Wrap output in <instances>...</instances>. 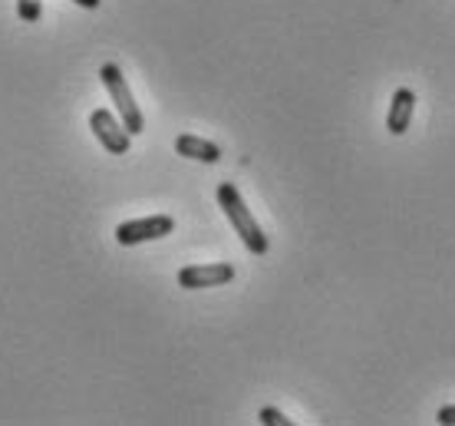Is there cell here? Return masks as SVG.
Listing matches in <instances>:
<instances>
[{
  "mask_svg": "<svg viewBox=\"0 0 455 426\" xmlns=\"http://www.w3.org/2000/svg\"><path fill=\"white\" fill-rule=\"evenodd\" d=\"M90 129H92V136L103 142V149H109L113 156H125L129 152V129L116 119L109 109H92L90 113Z\"/></svg>",
  "mask_w": 455,
  "mask_h": 426,
  "instance_id": "cell-4",
  "label": "cell"
},
{
  "mask_svg": "<svg viewBox=\"0 0 455 426\" xmlns=\"http://www.w3.org/2000/svg\"><path fill=\"white\" fill-rule=\"evenodd\" d=\"M261 423H267V426H291V420H287L281 410H274V406H264V410H261Z\"/></svg>",
  "mask_w": 455,
  "mask_h": 426,
  "instance_id": "cell-9",
  "label": "cell"
},
{
  "mask_svg": "<svg viewBox=\"0 0 455 426\" xmlns=\"http://www.w3.org/2000/svg\"><path fill=\"white\" fill-rule=\"evenodd\" d=\"M228 281H235V265L215 261V265H188L179 271V285L185 291H202V288H221Z\"/></svg>",
  "mask_w": 455,
  "mask_h": 426,
  "instance_id": "cell-5",
  "label": "cell"
},
{
  "mask_svg": "<svg viewBox=\"0 0 455 426\" xmlns=\"http://www.w3.org/2000/svg\"><path fill=\"white\" fill-rule=\"evenodd\" d=\"M435 420H439L443 426H452L455 423V406H443V410L435 414Z\"/></svg>",
  "mask_w": 455,
  "mask_h": 426,
  "instance_id": "cell-10",
  "label": "cell"
},
{
  "mask_svg": "<svg viewBox=\"0 0 455 426\" xmlns=\"http://www.w3.org/2000/svg\"><path fill=\"white\" fill-rule=\"evenodd\" d=\"M100 80H103V86L109 90V96H113L116 113L123 119V126L129 129V136H139V133L146 129V119H142L139 103L132 100V90H129V83H125L123 69L116 67V63H103V67H100Z\"/></svg>",
  "mask_w": 455,
  "mask_h": 426,
  "instance_id": "cell-2",
  "label": "cell"
},
{
  "mask_svg": "<svg viewBox=\"0 0 455 426\" xmlns=\"http://www.w3.org/2000/svg\"><path fill=\"white\" fill-rule=\"evenodd\" d=\"M73 4H76V7H86V11H96L103 0H73Z\"/></svg>",
  "mask_w": 455,
  "mask_h": 426,
  "instance_id": "cell-11",
  "label": "cell"
},
{
  "mask_svg": "<svg viewBox=\"0 0 455 426\" xmlns=\"http://www.w3.org/2000/svg\"><path fill=\"white\" fill-rule=\"evenodd\" d=\"M44 13V0H17V17L23 23H36Z\"/></svg>",
  "mask_w": 455,
  "mask_h": 426,
  "instance_id": "cell-8",
  "label": "cell"
},
{
  "mask_svg": "<svg viewBox=\"0 0 455 426\" xmlns=\"http://www.w3.org/2000/svg\"><path fill=\"white\" fill-rule=\"evenodd\" d=\"M175 152L185 156V159H195V162H218L221 159V149H218L215 142H208L202 136H192V133H185V136L175 139Z\"/></svg>",
  "mask_w": 455,
  "mask_h": 426,
  "instance_id": "cell-7",
  "label": "cell"
},
{
  "mask_svg": "<svg viewBox=\"0 0 455 426\" xmlns=\"http://www.w3.org/2000/svg\"><path fill=\"white\" fill-rule=\"evenodd\" d=\"M172 231H175V219H172V215H148V219L123 221V225L116 229V242L125 245V248H132V245L165 238Z\"/></svg>",
  "mask_w": 455,
  "mask_h": 426,
  "instance_id": "cell-3",
  "label": "cell"
},
{
  "mask_svg": "<svg viewBox=\"0 0 455 426\" xmlns=\"http://www.w3.org/2000/svg\"><path fill=\"white\" fill-rule=\"evenodd\" d=\"M218 205H221V212L228 215V221L235 225V231L241 235V242H244V248H248L251 254H267L271 242H267V235L261 231V225H258L254 215L248 212V205H244V198H241V192H238V185L235 182L218 185Z\"/></svg>",
  "mask_w": 455,
  "mask_h": 426,
  "instance_id": "cell-1",
  "label": "cell"
},
{
  "mask_svg": "<svg viewBox=\"0 0 455 426\" xmlns=\"http://www.w3.org/2000/svg\"><path fill=\"white\" fill-rule=\"evenodd\" d=\"M412 109H416V92L410 86H399L393 92V103H389V116H387V129L393 136H403L412 123Z\"/></svg>",
  "mask_w": 455,
  "mask_h": 426,
  "instance_id": "cell-6",
  "label": "cell"
}]
</instances>
